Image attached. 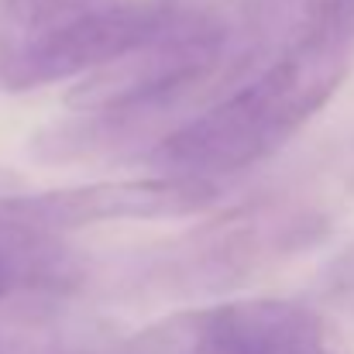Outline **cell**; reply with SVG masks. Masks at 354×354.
<instances>
[{
  "label": "cell",
  "instance_id": "9",
  "mask_svg": "<svg viewBox=\"0 0 354 354\" xmlns=\"http://www.w3.org/2000/svg\"><path fill=\"white\" fill-rule=\"evenodd\" d=\"M320 296L330 306L354 313V244L337 251L320 272Z\"/></svg>",
  "mask_w": 354,
  "mask_h": 354
},
{
  "label": "cell",
  "instance_id": "1",
  "mask_svg": "<svg viewBox=\"0 0 354 354\" xmlns=\"http://www.w3.org/2000/svg\"><path fill=\"white\" fill-rule=\"evenodd\" d=\"M351 48L348 35L320 31L299 38L221 104L158 138L145 162L158 176L207 183L258 165L337 93L351 69Z\"/></svg>",
  "mask_w": 354,
  "mask_h": 354
},
{
  "label": "cell",
  "instance_id": "3",
  "mask_svg": "<svg viewBox=\"0 0 354 354\" xmlns=\"http://www.w3.org/2000/svg\"><path fill=\"white\" fill-rule=\"evenodd\" d=\"M258 55L234 48L231 21L214 7L183 3L179 17L148 45L134 48L114 66L90 73L73 93V111H131L148 120H165L200 86L227 69H244Z\"/></svg>",
  "mask_w": 354,
  "mask_h": 354
},
{
  "label": "cell",
  "instance_id": "5",
  "mask_svg": "<svg viewBox=\"0 0 354 354\" xmlns=\"http://www.w3.org/2000/svg\"><path fill=\"white\" fill-rule=\"evenodd\" d=\"M148 354H327L320 317L289 299H241L183 313L145 334Z\"/></svg>",
  "mask_w": 354,
  "mask_h": 354
},
{
  "label": "cell",
  "instance_id": "4",
  "mask_svg": "<svg viewBox=\"0 0 354 354\" xmlns=\"http://www.w3.org/2000/svg\"><path fill=\"white\" fill-rule=\"evenodd\" d=\"M179 0L100 3L48 31L7 41L0 48V83L10 90H38L73 76L100 73L158 38L179 17Z\"/></svg>",
  "mask_w": 354,
  "mask_h": 354
},
{
  "label": "cell",
  "instance_id": "7",
  "mask_svg": "<svg viewBox=\"0 0 354 354\" xmlns=\"http://www.w3.org/2000/svg\"><path fill=\"white\" fill-rule=\"evenodd\" d=\"M83 282V261L62 237L0 207V306L31 296L66 299Z\"/></svg>",
  "mask_w": 354,
  "mask_h": 354
},
{
  "label": "cell",
  "instance_id": "10",
  "mask_svg": "<svg viewBox=\"0 0 354 354\" xmlns=\"http://www.w3.org/2000/svg\"><path fill=\"white\" fill-rule=\"evenodd\" d=\"M17 186H21V179L0 169V200H7V196H14V189H17Z\"/></svg>",
  "mask_w": 354,
  "mask_h": 354
},
{
  "label": "cell",
  "instance_id": "6",
  "mask_svg": "<svg viewBox=\"0 0 354 354\" xmlns=\"http://www.w3.org/2000/svg\"><path fill=\"white\" fill-rule=\"evenodd\" d=\"M217 183L183 179V176H148L69 186L38 196H7L0 207L24 224L45 227L52 234L104 224V221H169L207 210L217 200Z\"/></svg>",
  "mask_w": 354,
  "mask_h": 354
},
{
  "label": "cell",
  "instance_id": "2",
  "mask_svg": "<svg viewBox=\"0 0 354 354\" xmlns=\"http://www.w3.org/2000/svg\"><path fill=\"white\" fill-rule=\"evenodd\" d=\"M327 234L324 214L292 200H251L214 217L141 261V282L165 296H214L306 251Z\"/></svg>",
  "mask_w": 354,
  "mask_h": 354
},
{
  "label": "cell",
  "instance_id": "8",
  "mask_svg": "<svg viewBox=\"0 0 354 354\" xmlns=\"http://www.w3.org/2000/svg\"><path fill=\"white\" fill-rule=\"evenodd\" d=\"M3 7L21 31L38 35V31H48L62 21H73V17L100 7V0H3Z\"/></svg>",
  "mask_w": 354,
  "mask_h": 354
}]
</instances>
